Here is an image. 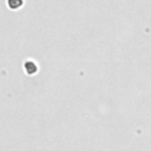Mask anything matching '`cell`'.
<instances>
[{"label": "cell", "mask_w": 151, "mask_h": 151, "mask_svg": "<svg viewBox=\"0 0 151 151\" xmlns=\"http://www.w3.org/2000/svg\"><path fill=\"white\" fill-rule=\"evenodd\" d=\"M7 4H8V7L9 8L17 9V8H19L22 5V0H8Z\"/></svg>", "instance_id": "6da1fadb"}, {"label": "cell", "mask_w": 151, "mask_h": 151, "mask_svg": "<svg viewBox=\"0 0 151 151\" xmlns=\"http://www.w3.org/2000/svg\"><path fill=\"white\" fill-rule=\"evenodd\" d=\"M28 68H32V71H29V73H32V72L34 73L37 71V67L33 63H26V70H28Z\"/></svg>", "instance_id": "7a4b0ae2"}]
</instances>
